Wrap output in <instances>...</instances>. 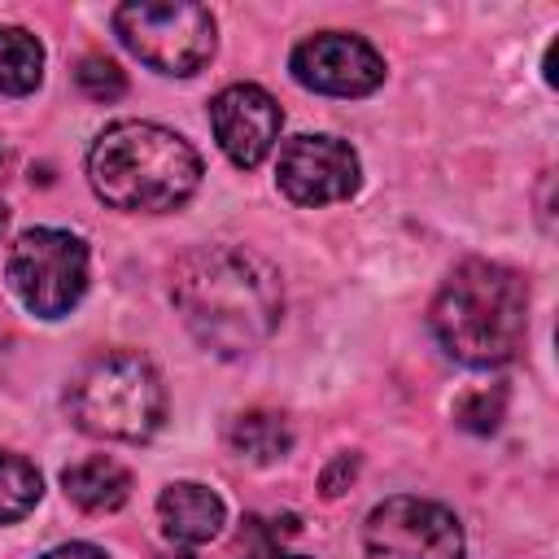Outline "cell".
Wrapping results in <instances>:
<instances>
[{
    "label": "cell",
    "instance_id": "17",
    "mask_svg": "<svg viewBox=\"0 0 559 559\" xmlns=\"http://www.w3.org/2000/svg\"><path fill=\"white\" fill-rule=\"evenodd\" d=\"M74 83H79L83 96H92V100H118V96L127 92V74H122L109 57H100V52H92V57L79 61Z\"/></svg>",
    "mask_w": 559,
    "mask_h": 559
},
{
    "label": "cell",
    "instance_id": "1",
    "mask_svg": "<svg viewBox=\"0 0 559 559\" xmlns=\"http://www.w3.org/2000/svg\"><path fill=\"white\" fill-rule=\"evenodd\" d=\"M170 297L188 332L218 358H240L262 345L284 310L275 266L236 245H205L183 253Z\"/></svg>",
    "mask_w": 559,
    "mask_h": 559
},
{
    "label": "cell",
    "instance_id": "10",
    "mask_svg": "<svg viewBox=\"0 0 559 559\" xmlns=\"http://www.w3.org/2000/svg\"><path fill=\"white\" fill-rule=\"evenodd\" d=\"M210 127H214V140L227 153V162L240 170H253L271 157L280 127H284V114L266 87L231 83L210 100Z\"/></svg>",
    "mask_w": 559,
    "mask_h": 559
},
{
    "label": "cell",
    "instance_id": "8",
    "mask_svg": "<svg viewBox=\"0 0 559 559\" xmlns=\"http://www.w3.org/2000/svg\"><path fill=\"white\" fill-rule=\"evenodd\" d=\"M275 183L293 205H332L358 192L362 166L358 153L336 135H293L280 148Z\"/></svg>",
    "mask_w": 559,
    "mask_h": 559
},
{
    "label": "cell",
    "instance_id": "14",
    "mask_svg": "<svg viewBox=\"0 0 559 559\" xmlns=\"http://www.w3.org/2000/svg\"><path fill=\"white\" fill-rule=\"evenodd\" d=\"M44 79V44L22 26H0V96H26Z\"/></svg>",
    "mask_w": 559,
    "mask_h": 559
},
{
    "label": "cell",
    "instance_id": "20",
    "mask_svg": "<svg viewBox=\"0 0 559 559\" xmlns=\"http://www.w3.org/2000/svg\"><path fill=\"white\" fill-rule=\"evenodd\" d=\"M39 559H105V550L92 546V542H66V546H57V550H48Z\"/></svg>",
    "mask_w": 559,
    "mask_h": 559
},
{
    "label": "cell",
    "instance_id": "11",
    "mask_svg": "<svg viewBox=\"0 0 559 559\" xmlns=\"http://www.w3.org/2000/svg\"><path fill=\"white\" fill-rule=\"evenodd\" d=\"M157 520H162V533L175 546H205V542H214L223 533L227 507L210 485L175 480L157 498Z\"/></svg>",
    "mask_w": 559,
    "mask_h": 559
},
{
    "label": "cell",
    "instance_id": "9",
    "mask_svg": "<svg viewBox=\"0 0 559 559\" xmlns=\"http://www.w3.org/2000/svg\"><path fill=\"white\" fill-rule=\"evenodd\" d=\"M288 70L301 87L323 96H367L384 83V57L349 31H319L301 39L288 57Z\"/></svg>",
    "mask_w": 559,
    "mask_h": 559
},
{
    "label": "cell",
    "instance_id": "5",
    "mask_svg": "<svg viewBox=\"0 0 559 559\" xmlns=\"http://www.w3.org/2000/svg\"><path fill=\"white\" fill-rule=\"evenodd\" d=\"M114 35L157 74H197L214 57V17L192 0H131L114 9Z\"/></svg>",
    "mask_w": 559,
    "mask_h": 559
},
{
    "label": "cell",
    "instance_id": "12",
    "mask_svg": "<svg viewBox=\"0 0 559 559\" xmlns=\"http://www.w3.org/2000/svg\"><path fill=\"white\" fill-rule=\"evenodd\" d=\"M61 489L79 511L105 515V511H118L131 498V472L118 459L92 454V459H79L61 472Z\"/></svg>",
    "mask_w": 559,
    "mask_h": 559
},
{
    "label": "cell",
    "instance_id": "21",
    "mask_svg": "<svg viewBox=\"0 0 559 559\" xmlns=\"http://www.w3.org/2000/svg\"><path fill=\"white\" fill-rule=\"evenodd\" d=\"M4 227H9V205L0 201V236H4Z\"/></svg>",
    "mask_w": 559,
    "mask_h": 559
},
{
    "label": "cell",
    "instance_id": "18",
    "mask_svg": "<svg viewBox=\"0 0 559 559\" xmlns=\"http://www.w3.org/2000/svg\"><path fill=\"white\" fill-rule=\"evenodd\" d=\"M454 419H459L467 432H493L498 419H502V389H476V393H463L459 406H454Z\"/></svg>",
    "mask_w": 559,
    "mask_h": 559
},
{
    "label": "cell",
    "instance_id": "3",
    "mask_svg": "<svg viewBox=\"0 0 559 559\" xmlns=\"http://www.w3.org/2000/svg\"><path fill=\"white\" fill-rule=\"evenodd\" d=\"M432 332L441 349L463 367H498L515 358L528 328V288L520 271L467 258L450 271L432 297Z\"/></svg>",
    "mask_w": 559,
    "mask_h": 559
},
{
    "label": "cell",
    "instance_id": "15",
    "mask_svg": "<svg viewBox=\"0 0 559 559\" xmlns=\"http://www.w3.org/2000/svg\"><path fill=\"white\" fill-rule=\"evenodd\" d=\"M39 493H44V480L35 463L13 450H0V524L22 520L39 502Z\"/></svg>",
    "mask_w": 559,
    "mask_h": 559
},
{
    "label": "cell",
    "instance_id": "2",
    "mask_svg": "<svg viewBox=\"0 0 559 559\" xmlns=\"http://www.w3.org/2000/svg\"><path fill=\"white\" fill-rule=\"evenodd\" d=\"M87 179H92V192L114 210L166 214L197 192L201 157L170 127L122 118V122H109L87 148Z\"/></svg>",
    "mask_w": 559,
    "mask_h": 559
},
{
    "label": "cell",
    "instance_id": "19",
    "mask_svg": "<svg viewBox=\"0 0 559 559\" xmlns=\"http://www.w3.org/2000/svg\"><path fill=\"white\" fill-rule=\"evenodd\" d=\"M354 463H358L354 454H336V463L323 472V493H328V498H336V493H341V480H345V476H354Z\"/></svg>",
    "mask_w": 559,
    "mask_h": 559
},
{
    "label": "cell",
    "instance_id": "22",
    "mask_svg": "<svg viewBox=\"0 0 559 559\" xmlns=\"http://www.w3.org/2000/svg\"><path fill=\"white\" fill-rule=\"evenodd\" d=\"M0 166H4V144H0Z\"/></svg>",
    "mask_w": 559,
    "mask_h": 559
},
{
    "label": "cell",
    "instance_id": "6",
    "mask_svg": "<svg viewBox=\"0 0 559 559\" xmlns=\"http://www.w3.org/2000/svg\"><path fill=\"white\" fill-rule=\"evenodd\" d=\"M4 275L31 314L61 319L87 293V245L61 227H31L13 240Z\"/></svg>",
    "mask_w": 559,
    "mask_h": 559
},
{
    "label": "cell",
    "instance_id": "7",
    "mask_svg": "<svg viewBox=\"0 0 559 559\" xmlns=\"http://www.w3.org/2000/svg\"><path fill=\"white\" fill-rule=\"evenodd\" d=\"M371 559H463V528L450 507L415 493L384 498L362 524Z\"/></svg>",
    "mask_w": 559,
    "mask_h": 559
},
{
    "label": "cell",
    "instance_id": "16",
    "mask_svg": "<svg viewBox=\"0 0 559 559\" xmlns=\"http://www.w3.org/2000/svg\"><path fill=\"white\" fill-rule=\"evenodd\" d=\"M288 533H293V520L249 515L240 528V542H236V559H310L288 546Z\"/></svg>",
    "mask_w": 559,
    "mask_h": 559
},
{
    "label": "cell",
    "instance_id": "4",
    "mask_svg": "<svg viewBox=\"0 0 559 559\" xmlns=\"http://www.w3.org/2000/svg\"><path fill=\"white\" fill-rule=\"evenodd\" d=\"M70 419L100 441H148L166 419V389L148 358L114 349L92 358L66 393Z\"/></svg>",
    "mask_w": 559,
    "mask_h": 559
},
{
    "label": "cell",
    "instance_id": "13",
    "mask_svg": "<svg viewBox=\"0 0 559 559\" xmlns=\"http://www.w3.org/2000/svg\"><path fill=\"white\" fill-rule=\"evenodd\" d=\"M227 445H231L240 459L266 467V463L284 459V454L293 450V428H288V419L275 415V411H245V415L231 419Z\"/></svg>",
    "mask_w": 559,
    "mask_h": 559
}]
</instances>
